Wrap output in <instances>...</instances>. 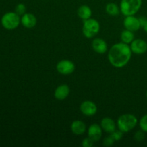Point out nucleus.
Wrapping results in <instances>:
<instances>
[{
    "label": "nucleus",
    "mask_w": 147,
    "mask_h": 147,
    "mask_svg": "<svg viewBox=\"0 0 147 147\" xmlns=\"http://www.w3.org/2000/svg\"><path fill=\"white\" fill-rule=\"evenodd\" d=\"M131 55L130 45L121 42L111 46L108 53V59L113 67L121 68L129 63Z\"/></svg>",
    "instance_id": "nucleus-1"
},
{
    "label": "nucleus",
    "mask_w": 147,
    "mask_h": 147,
    "mask_svg": "<svg viewBox=\"0 0 147 147\" xmlns=\"http://www.w3.org/2000/svg\"><path fill=\"white\" fill-rule=\"evenodd\" d=\"M138 123V119L134 115L125 113L119 117L117 120V126L123 133H128L133 130Z\"/></svg>",
    "instance_id": "nucleus-2"
},
{
    "label": "nucleus",
    "mask_w": 147,
    "mask_h": 147,
    "mask_svg": "<svg viewBox=\"0 0 147 147\" xmlns=\"http://www.w3.org/2000/svg\"><path fill=\"white\" fill-rule=\"evenodd\" d=\"M142 5V0H121L120 3L121 12L125 17L134 15Z\"/></svg>",
    "instance_id": "nucleus-3"
},
{
    "label": "nucleus",
    "mask_w": 147,
    "mask_h": 147,
    "mask_svg": "<svg viewBox=\"0 0 147 147\" xmlns=\"http://www.w3.org/2000/svg\"><path fill=\"white\" fill-rule=\"evenodd\" d=\"M83 34L86 38L90 39L96 37L100 31V24L96 19L89 18L88 20H83Z\"/></svg>",
    "instance_id": "nucleus-4"
},
{
    "label": "nucleus",
    "mask_w": 147,
    "mask_h": 147,
    "mask_svg": "<svg viewBox=\"0 0 147 147\" xmlns=\"http://www.w3.org/2000/svg\"><path fill=\"white\" fill-rule=\"evenodd\" d=\"M1 24L5 29L12 30L17 28L21 23V18L16 12H7L2 16L1 20Z\"/></svg>",
    "instance_id": "nucleus-5"
},
{
    "label": "nucleus",
    "mask_w": 147,
    "mask_h": 147,
    "mask_svg": "<svg viewBox=\"0 0 147 147\" xmlns=\"http://www.w3.org/2000/svg\"><path fill=\"white\" fill-rule=\"evenodd\" d=\"M56 70L60 74L63 76H68L74 73L76 70L75 64L69 60H62L57 63Z\"/></svg>",
    "instance_id": "nucleus-6"
},
{
    "label": "nucleus",
    "mask_w": 147,
    "mask_h": 147,
    "mask_svg": "<svg viewBox=\"0 0 147 147\" xmlns=\"http://www.w3.org/2000/svg\"><path fill=\"white\" fill-rule=\"evenodd\" d=\"M80 110L86 116H93L97 113L98 108L96 103L91 100H85L80 106Z\"/></svg>",
    "instance_id": "nucleus-7"
},
{
    "label": "nucleus",
    "mask_w": 147,
    "mask_h": 147,
    "mask_svg": "<svg viewBox=\"0 0 147 147\" xmlns=\"http://www.w3.org/2000/svg\"><path fill=\"white\" fill-rule=\"evenodd\" d=\"M130 47L133 53L144 54L147 51V42L142 39H134L130 44Z\"/></svg>",
    "instance_id": "nucleus-8"
},
{
    "label": "nucleus",
    "mask_w": 147,
    "mask_h": 147,
    "mask_svg": "<svg viewBox=\"0 0 147 147\" xmlns=\"http://www.w3.org/2000/svg\"><path fill=\"white\" fill-rule=\"evenodd\" d=\"M123 26H124L125 29L132 32L137 31L141 28L139 19L134 17V15L125 17L124 20H123Z\"/></svg>",
    "instance_id": "nucleus-9"
},
{
    "label": "nucleus",
    "mask_w": 147,
    "mask_h": 147,
    "mask_svg": "<svg viewBox=\"0 0 147 147\" xmlns=\"http://www.w3.org/2000/svg\"><path fill=\"white\" fill-rule=\"evenodd\" d=\"M102 134H103V129L100 125L97 124V123L91 124L88 129V136L94 142L100 140L102 137Z\"/></svg>",
    "instance_id": "nucleus-10"
},
{
    "label": "nucleus",
    "mask_w": 147,
    "mask_h": 147,
    "mask_svg": "<svg viewBox=\"0 0 147 147\" xmlns=\"http://www.w3.org/2000/svg\"><path fill=\"white\" fill-rule=\"evenodd\" d=\"M70 94V88L67 85L62 84L56 88L54 92V96L57 100H63L67 98Z\"/></svg>",
    "instance_id": "nucleus-11"
},
{
    "label": "nucleus",
    "mask_w": 147,
    "mask_h": 147,
    "mask_svg": "<svg viewBox=\"0 0 147 147\" xmlns=\"http://www.w3.org/2000/svg\"><path fill=\"white\" fill-rule=\"evenodd\" d=\"M92 48L98 54H104L108 51V45L101 38H95L92 42Z\"/></svg>",
    "instance_id": "nucleus-12"
},
{
    "label": "nucleus",
    "mask_w": 147,
    "mask_h": 147,
    "mask_svg": "<svg viewBox=\"0 0 147 147\" xmlns=\"http://www.w3.org/2000/svg\"><path fill=\"white\" fill-rule=\"evenodd\" d=\"M21 24L27 29H32L37 24V18L32 13H25L21 17Z\"/></svg>",
    "instance_id": "nucleus-13"
},
{
    "label": "nucleus",
    "mask_w": 147,
    "mask_h": 147,
    "mask_svg": "<svg viewBox=\"0 0 147 147\" xmlns=\"http://www.w3.org/2000/svg\"><path fill=\"white\" fill-rule=\"evenodd\" d=\"M116 123L113 119L109 117H105L100 121V126L103 131L109 134L113 133L116 130Z\"/></svg>",
    "instance_id": "nucleus-14"
},
{
    "label": "nucleus",
    "mask_w": 147,
    "mask_h": 147,
    "mask_svg": "<svg viewBox=\"0 0 147 147\" xmlns=\"http://www.w3.org/2000/svg\"><path fill=\"white\" fill-rule=\"evenodd\" d=\"M70 129L74 134L80 136L83 135L86 131V125L82 121L76 120L71 123Z\"/></svg>",
    "instance_id": "nucleus-15"
},
{
    "label": "nucleus",
    "mask_w": 147,
    "mask_h": 147,
    "mask_svg": "<svg viewBox=\"0 0 147 147\" xmlns=\"http://www.w3.org/2000/svg\"><path fill=\"white\" fill-rule=\"evenodd\" d=\"M78 16L83 20L90 18L92 15V10L88 5H82L78 9Z\"/></svg>",
    "instance_id": "nucleus-16"
},
{
    "label": "nucleus",
    "mask_w": 147,
    "mask_h": 147,
    "mask_svg": "<svg viewBox=\"0 0 147 147\" xmlns=\"http://www.w3.org/2000/svg\"><path fill=\"white\" fill-rule=\"evenodd\" d=\"M106 11L109 15L113 16V17H116L121 12L120 7L113 2L108 3L106 6Z\"/></svg>",
    "instance_id": "nucleus-17"
},
{
    "label": "nucleus",
    "mask_w": 147,
    "mask_h": 147,
    "mask_svg": "<svg viewBox=\"0 0 147 147\" xmlns=\"http://www.w3.org/2000/svg\"><path fill=\"white\" fill-rule=\"evenodd\" d=\"M121 40L122 42L126 43V44H131L134 40V32L130 31L129 30L125 29L121 34Z\"/></svg>",
    "instance_id": "nucleus-18"
},
{
    "label": "nucleus",
    "mask_w": 147,
    "mask_h": 147,
    "mask_svg": "<svg viewBox=\"0 0 147 147\" xmlns=\"http://www.w3.org/2000/svg\"><path fill=\"white\" fill-rule=\"evenodd\" d=\"M139 127L141 130L147 133V114H145L141 118L139 121Z\"/></svg>",
    "instance_id": "nucleus-19"
},
{
    "label": "nucleus",
    "mask_w": 147,
    "mask_h": 147,
    "mask_svg": "<svg viewBox=\"0 0 147 147\" xmlns=\"http://www.w3.org/2000/svg\"><path fill=\"white\" fill-rule=\"evenodd\" d=\"M15 12L19 15H22L26 13V6L22 3H20L15 7Z\"/></svg>",
    "instance_id": "nucleus-20"
},
{
    "label": "nucleus",
    "mask_w": 147,
    "mask_h": 147,
    "mask_svg": "<svg viewBox=\"0 0 147 147\" xmlns=\"http://www.w3.org/2000/svg\"><path fill=\"white\" fill-rule=\"evenodd\" d=\"M111 136L113 137V139H114L115 142H116V141H119L121 140V139L123 138V132H122L121 131H120L119 129V130H116L115 131H113V133L110 134Z\"/></svg>",
    "instance_id": "nucleus-21"
},
{
    "label": "nucleus",
    "mask_w": 147,
    "mask_h": 147,
    "mask_svg": "<svg viewBox=\"0 0 147 147\" xmlns=\"http://www.w3.org/2000/svg\"><path fill=\"white\" fill-rule=\"evenodd\" d=\"M145 139V132L142 130L136 131L134 134V139L136 142H142Z\"/></svg>",
    "instance_id": "nucleus-22"
},
{
    "label": "nucleus",
    "mask_w": 147,
    "mask_h": 147,
    "mask_svg": "<svg viewBox=\"0 0 147 147\" xmlns=\"http://www.w3.org/2000/svg\"><path fill=\"white\" fill-rule=\"evenodd\" d=\"M115 140L113 139L111 136H106V138H104L103 141V145L105 146H111L114 144Z\"/></svg>",
    "instance_id": "nucleus-23"
},
{
    "label": "nucleus",
    "mask_w": 147,
    "mask_h": 147,
    "mask_svg": "<svg viewBox=\"0 0 147 147\" xmlns=\"http://www.w3.org/2000/svg\"><path fill=\"white\" fill-rule=\"evenodd\" d=\"M82 146L83 147H92L94 145V142L90 138H86L82 142Z\"/></svg>",
    "instance_id": "nucleus-24"
},
{
    "label": "nucleus",
    "mask_w": 147,
    "mask_h": 147,
    "mask_svg": "<svg viewBox=\"0 0 147 147\" xmlns=\"http://www.w3.org/2000/svg\"><path fill=\"white\" fill-rule=\"evenodd\" d=\"M139 19V22H140L141 27H142L144 30L147 33V19L146 17H140Z\"/></svg>",
    "instance_id": "nucleus-25"
},
{
    "label": "nucleus",
    "mask_w": 147,
    "mask_h": 147,
    "mask_svg": "<svg viewBox=\"0 0 147 147\" xmlns=\"http://www.w3.org/2000/svg\"><path fill=\"white\" fill-rule=\"evenodd\" d=\"M146 98H147V91H146Z\"/></svg>",
    "instance_id": "nucleus-26"
}]
</instances>
